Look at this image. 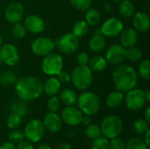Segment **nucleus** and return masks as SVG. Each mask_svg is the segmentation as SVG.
Instances as JSON below:
<instances>
[{"mask_svg":"<svg viewBox=\"0 0 150 149\" xmlns=\"http://www.w3.org/2000/svg\"><path fill=\"white\" fill-rule=\"evenodd\" d=\"M18 97L25 102L37 99L43 92V83L35 76H25L15 83Z\"/></svg>","mask_w":150,"mask_h":149,"instance_id":"1","label":"nucleus"},{"mask_svg":"<svg viewBox=\"0 0 150 149\" xmlns=\"http://www.w3.org/2000/svg\"><path fill=\"white\" fill-rule=\"evenodd\" d=\"M112 80L117 90L127 92L134 89L137 84L138 75L132 66L120 64L113 70Z\"/></svg>","mask_w":150,"mask_h":149,"instance_id":"2","label":"nucleus"},{"mask_svg":"<svg viewBox=\"0 0 150 149\" xmlns=\"http://www.w3.org/2000/svg\"><path fill=\"white\" fill-rule=\"evenodd\" d=\"M76 103L78 109L84 115H96L100 109L99 97L97 94L91 91H84L81 93L77 97Z\"/></svg>","mask_w":150,"mask_h":149,"instance_id":"3","label":"nucleus"},{"mask_svg":"<svg viewBox=\"0 0 150 149\" xmlns=\"http://www.w3.org/2000/svg\"><path fill=\"white\" fill-rule=\"evenodd\" d=\"M70 81H72L74 86L80 90H87L93 80L92 71L91 68L86 66H80L78 65L74 68L72 74L70 76Z\"/></svg>","mask_w":150,"mask_h":149,"instance_id":"4","label":"nucleus"},{"mask_svg":"<svg viewBox=\"0 0 150 149\" xmlns=\"http://www.w3.org/2000/svg\"><path fill=\"white\" fill-rule=\"evenodd\" d=\"M123 128V122L121 119L116 115H108L106 116L100 126V130L104 137L107 139H112L118 137Z\"/></svg>","mask_w":150,"mask_h":149,"instance_id":"5","label":"nucleus"},{"mask_svg":"<svg viewBox=\"0 0 150 149\" xmlns=\"http://www.w3.org/2000/svg\"><path fill=\"white\" fill-rule=\"evenodd\" d=\"M62 57L59 54L51 53L44 56V59L42 60L41 68L44 74L50 76H54L62 69Z\"/></svg>","mask_w":150,"mask_h":149,"instance_id":"6","label":"nucleus"},{"mask_svg":"<svg viewBox=\"0 0 150 149\" xmlns=\"http://www.w3.org/2000/svg\"><path fill=\"white\" fill-rule=\"evenodd\" d=\"M126 106L131 111H138L144 107L147 103L145 90L142 89H132L127 91L125 97Z\"/></svg>","mask_w":150,"mask_h":149,"instance_id":"7","label":"nucleus"},{"mask_svg":"<svg viewBox=\"0 0 150 149\" xmlns=\"http://www.w3.org/2000/svg\"><path fill=\"white\" fill-rule=\"evenodd\" d=\"M45 134V126L43 123L38 119L30 120L24 130L25 138L32 143L40 141Z\"/></svg>","mask_w":150,"mask_h":149,"instance_id":"8","label":"nucleus"},{"mask_svg":"<svg viewBox=\"0 0 150 149\" xmlns=\"http://www.w3.org/2000/svg\"><path fill=\"white\" fill-rule=\"evenodd\" d=\"M60 51L65 54H71L76 52L80 45L79 38L72 32L63 34L56 42Z\"/></svg>","mask_w":150,"mask_h":149,"instance_id":"9","label":"nucleus"},{"mask_svg":"<svg viewBox=\"0 0 150 149\" xmlns=\"http://www.w3.org/2000/svg\"><path fill=\"white\" fill-rule=\"evenodd\" d=\"M54 48V42L47 37L36 38L31 44L33 53L38 56H46L51 53Z\"/></svg>","mask_w":150,"mask_h":149,"instance_id":"10","label":"nucleus"},{"mask_svg":"<svg viewBox=\"0 0 150 149\" xmlns=\"http://www.w3.org/2000/svg\"><path fill=\"white\" fill-rule=\"evenodd\" d=\"M123 28L124 25L121 20L117 18H109L103 22L99 30L105 37L113 38L120 35L123 31Z\"/></svg>","mask_w":150,"mask_h":149,"instance_id":"11","label":"nucleus"},{"mask_svg":"<svg viewBox=\"0 0 150 149\" xmlns=\"http://www.w3.org/2000/svg\"><path fill=\"white\" fill-rule=\"evenodd\" d=\"M0 58L3 63L7 66L12 67L19 61V53L18 48L10 43H6L0 47Z\"/></svg>","mask_w":150,"mask_h":149,"instance_id":"12","label":"nucleus"},{"mask_svg":"<svg viewBox=\"0 0 150 149\" xmlns=\"http://www.w3.org/2000/svg\"><path fill=\"white\" fill-rule=\"evenodd\" d=\"M105 58L107 63L118 66L126 59V48L120 44H113L106 50Z\"/></svg>","mask_w":150,"mask_h":149,"instance_id":"13","label":"nucleus"},{"mask_svg":"<svg viewBox=\"0 0 150 149\" xmlns=\"http://www.w3.org/2000/svg\"><path fill=\"white\" fill-rule=\"evenodd\" d=\"M24 6L19 2L10 3L4 11V17L6 20L11 24H15L20 22L24 17Z\"/></svg>","mask_w":150,"mask_h":149,"instance_id":"14","label":"nucleus"},{"mask_svg":"<svg viewBox=\"0 0 150 149\" xmlns=\"http://www.w3.org/2000/svg\"><path fill=\"white\" fill-rule=\"evenodd\" d=\"M82 117H83V113L81 112V111L78 108L70 105V106H66L62 111L61 119L68 126H75L81 123Z\"/></svg>","mask_w":150,"mask_h":149,"instance_id":"15","label":"nucleus"},{"mask_svg":"<svg viewBox=\"0 0 150 149\" xmlns=\"http://www.w3.org/2000/svg\"><path fill=\"white\" fill-rule=\"evenodd\" d=\"M24 25L26 29V31L37 34V33H40L45 30V22L44 20L35 15V14H32V15H28L25 18V22H24Z\"/></svg>","mask_w":150,"mask_h":149,"instance_id":"16","label":"nucleus"},{"mask_svg":"<svg viewBox=\"0 0 150 149\" xmlns=\"http://www.w3.org/2000/svg\"><path fill=\"white\" fill-rule=\"evenodd\" d=\"M43 125L47 130L51 133H57L62 127V120L56 112H49L43 119Z\"/></svg>","mask_w":150,"mask_h":149,"instance_id":"17","label":"nucleus"},{"mask_svg":"<svg viewBox=\"0 0 150 149\" xmlns=\"http://www.w3.org/2000/svg\"><path fill=\"white\" fill-rule=\"evenodd\" d=\"M133 25L136 31L147 32L150 28V17L145 11H137L134 13Z\"/></svg>","mask_w":150,"mask_h":149,"instance_id":"18","label":"nucleus"},{"mask_svg":"<svg viewBox=\"0 0 150 149\" xmlns=\"http://www.w3.org/2000/svg\"><path fill=\"white\" fill-rule=\"evenodd\" d=\"M137 40L138 34L136 30L134 28H127L120 32V43L125 48L134 47Z\"/></svg>","mask_w":150,"mask_h":149,"instance_id":"19","label":"nucleus"},{"mask_svg":"<svg viewBox=\"0 0 150 149\" xmlns=\"http://www.w3.org/2000/svg\"><path fill=\"white\" fill-rule=\"evenodd\" d=\"M105 36L100 32V30L97 31L94 36L91 37V39L89 41V47L92 52L99 53L104 50L105 47Z\"/></svg>","mask_w":150,"mask_h":149,"instance_id":"20","label":"nucleus"},{"mask_svg":"<svg viewBox=\"0 0 150 149\" xmlns=\"http://www.w3.org/2000/svg\"><path fill=\"white\" fill-rule=\"evenodd\" d=\"M60 90L61 83L57 79V77L50 76L43 83V91L50 97L58 94L60 92Z\"/></svg>","mask_w":150,"mask_h":149,"instance_id":"21","label":"nucleus"},{"mask_svg":"<svg viewBox=\"0 0 150 149\" xmlns=\"http://www.w3.org/2000/svg\"><path fill=\"white\" fill-rule=\"evenodd\" d=\"M123 100H124L123 93L120 90H113L107 95L105 98V103L107 106L111 108H116L122 104Z\"/></svg>","mask_w":150,"mask_h":149,"instance_id":"22","label":"nucleus"},{"mask_svg":"<svg viewBox=\"0 0 150 149\" xmlns=\"http://www.w3.org/2000/svg\"><path fill=\"white\" fill-rule=\"evenodd\" d=\"M90 68L94 72H102L107 67V61L105 57L100 55H96L89 61Z\"/></svg>","mask_w":150,"mask_h":149,"instance_id":"23","label":"nucleus"},{"mask_svg":"<svg viewBox=\"0 0 150 149\" xmlns=\"http://www.w3.org/2000/svg\"><path fill=\"white\" fill-rule=\"evenodd\" d=\"M11 110L12 113H15L21 118L25 116L28 112V105L25 101L21 100V99H17L13 100L11 103Z\"/></svg>","mask_w":150,"mask_h":149,"instance_id":"24","label":"nucleus"},{"mask_svg":"<svg viewBox=\"0 0 150 149\" xmlns=\"http://www.w3.org/2000/svg\"><path fill=\"white\" fill-rule=\"evenodd\" d=\"M60 101H62L66 106L74 105L76 103L77 96L76 92L70 89H65L60 93Z\"/></svg>","mask_w":150,"mask_h":149,"instance_id":"25","label":"nucleus"},{"mask_svg":"<svg viewBox=\"0 0 150 149\" xmlns=\"http://www.w3.org/2000/svg\"><path fill=\"white\" fill-rule=\"evenodd\" d=\"M17 78V75L12 70L6 69L0 73V84L5 87L11 86L15 84L18 80Z\"/></svg>","mask_w":150,"mask_h":149,"instance_id":"26","label":"nucleus"},{"mask_svg":"<svg viewBox=\"0 0 150 149\" xmlns=\"http://www.w3.org/2000/svg\"><path fill=\"white\" fill-rule=\"evenodd\" d=\"M88 32H89V25L87 24L85 20H83V19L77 20L73 25L72 33L76 35L77 38L84 37Z\"/></svg>","mask_w":150,"mask_h":149,"instance_id":"27","label":"nucleus"},{"mask_svg":"<svg viewBox=\"0 0 150 149\" xmlns=\"http://www.w3.org/2000/svg\"><path fill=\"white\" fill-rule=\"evenodd\" d=\"M85 21L89 25H97L99 24L101 20V15L99 11L94 8H89L87 11H85Z\"/></svg>","mask_w":150,"mask_h":149,"instance_id":"28","label":"nucleus"},{"mask_svg":"<svg viewBox=\"0 0 150 149\" xmlns=\"http://www.w3.org/2000/svg\"><path fill=\"white\" fill-rule=\"evenodd\" d=\"M119 11L121 16L125 18H129L133 16L135 11L134 5L129 0H122L120 1V6H119Z\"/></svg>","mask_w":150,"mask_h":149,"instance_id":"29","label":"nucleus"},{"mask_svg":"<svg viewBox=\"0 0 150 149\" xmlns=\"http://www.w3.org/2000/svg\"><path fill=\"white\" fill-rule=\"evenodd\" d=\"M142 57V52L136 47H131L126 49V59L130 61L135 62Z\"/></svg>","mask_w":150,"mask_h":149,"instance_id":"30","label":"nucleus"},{"mask_svg":"<svg viewBox=\"0 0 150 149\" xmlns=\"http://www.w3.org/2000/svg\"><path fill=\"white\" fill-rule=\"evenodd\" d=\"M21 123H22L21 117L15 113L10 114L6 119V125H7L8 128L11 129V130L18 129L21 126Z\"/></svg>","mask_w":150,"mask_h":149,"instance_id":"31","label":"nucleus"},{"mask_svg":"<svg viewBox=\"0 0 150 149\" xmlns=\"http://www.w3.org/2000/svg\"><path fill=\"white\" fill-rule=\"evenodd\" d=\"M126 149H148V146L142 139L131 138L126 143Z\"/></svg>","mask_w":150,"mask_h":149,"instance_id":"32","label":"nucleus"},{"mask_svg":"<svg viewBox=\"0 0 150 149\" xmlns=\"http://www.w3.org/2000/svg\"><path fill=\"white\" fill-rule=\"evenodd\" d=\"M91 149H109V141L105 137H98L92 140Z\"/></svg>","mask_w":150,"mask_h":149,"instance_id":"33","label":"nucleus"},{"mask_svg":"<svg viewBox=\"0 0 150 149\" xmlns=\"http://www.w3.org/2000/svg\"><path fill=\"white\" fill-rule=\"evenodd\" d=\"M11 33L16 39H22L25 36L26 29L24 25V24L18 22L13 24V26L11 28Z\"/></svg>","mask_w":150,"mask_h":149,"instance_id":"34","label":"nucleus"},{"mask_svg":"<svg viewBox=\"0 0 150 149\" xmlns=\"http://www.w3.org/2000/svg\"><path fill=\"white\" fill-rule=\"evenodd\" d=\"M85 135L91 140H94L99 137L101 135L100 127L97 125H92V124L88 125L87 127L85 128Z\"/></svg>","mask_w":150,"mask_h":149,"instance_id":"35","label":"nucleus"},{"mask_svg":"<svg viewBox=\"0 0 150 149\" xmlns=\"http://www.w3.org/2000/svg\"><path fill=\"white\" fill-rule=\"evenodd\" d=\"M140 76L145 79V80H149L150 77V61L149 60H144L143 61L141 62L139 65L138 68Z\"/></svg>","mask_w":150,"mask_h":149,"instance_id":"36","label":"nucleus"},{"mask_svg":"<svg viewBox=\"0 0 150 149\" xmlns=\"http://www.w3.org/2000/svg\"><path fill=\"white\" fill-rule=\"evenodd\" d=\"M149 122L144 119H139L134 123V130L136 133L144 134L147 130H149Z\"/></svg>","mask_w":150,"mask_h":149,"instance_id":"37","label":"nucleus"},{"mask_svg":"<svg viewBox=\"0 0 150 149\" xmlns=\"http://www.w3.org/2000/svg\"><path fill=\"white\" fill-rule=\"evenodd\" d=\"M71 5L81 11H87L91 5V0H69Z\"/></svg>","mask_w":150,"mask_h":149,"instance_id":"38","label":"nucleus"},{"mask_svg":"<svg viewBox=\"0 0 150 149\" xmlns=\"http://www.w3.org/2000/svg\"><path fill=\"white\" fill-rule=\"evenodd\" d=\"M60 106H61V101H60L59 97H57L55 96H52L47 100V110L49 112H57L59 108H60Z\"/></svg>","mask_w":150,"mask_h":149,"instance_id":"39","label":"nucleus"},{"mask_svg":"<svg viewBox=\"0 0 150 149\" xmlns=\"http://www.w3.org/2000/svg\"><path fill=\"white\" fill-rule=\"evenodd\" d=\"M24 138H25L24 132L18 129L12 130L9 134V141H11L13 144H18L20 141L24 140Z\"/></svg>","mask_w":150,"mask_h":149,"instance_id":"40","label":"nucleus"},{"mask_svg":"<svg viewBox=\"0 0 150 149\" xmlns=\"http://www.w3.org/2000/svg\"><path fill=\"white\" fill-rule=\"evenodd\" d=\"M109 149H126V143L118 137L112 138L109 141Z\"/></svg>","mask_w":150,"mask_h":149,"instance_id":"41","label":"nucleus"},{"mask_svg":"<svg viewBox=\"0 0 150 149\" xmlns=\"http://www.w3.org/2000/svg\"><path fill=\"white\" fill-rule=\"evenodd\" d=\"M89 61H90L89 55L85 52H81L76 56V62L80 66H86L89 63Z\"/></svg>","mask_w":150,"mask_h":149,"instance_id":"42","label":"nucleus"},{"mask_svg":"<svg viewBox=\"0 0 150 149\" xmlns=\"http://www.w3.org/2000/svg\"><path fill=\"white\" fill-rule=\"evenodd\" d=\"M57 79L60 81V83H67L70 81V75L69 74V72H67L66 70H61L57 75Z\"/></svg>","mask_w":150,"mask_h":149,"instance_id":"43","label":"nucleus"},{"mask_svg":"<svg viewBox=\"0 0 150 149\" xmlns=\"http://www.w3.org/2000/svg\"><path fill=\"white\" fill-rule=\"evenodd\" d=\"M17 149H33V143L29 141H20L18 146L16 147Z\"/></svg>","mask_w":150,"mask_h":149,"instance_id":"44","label":"nucleus"},{"mask_svg":"<svg viewBox=\"0 0 150 149\" xmlns=\"http://www.w3.org/2000/svg\"><path fill=\"white\" fill-rule=\"evenodd\" d=\"M0 149H17L15 144L11 143V141H7V142H4L3 145H1Z\"/></svg>","mask_w":150,"mask_h":149,"instance_id":"45","label":"nucleus"},{"mask_svg":"<svg viewBox=\"0 0 150 149\" xmlns=\"http://www.w3.org/2000/svg\"><path fill=\"white\" fill-rule=\"evenodd\" d=\"M81 122L85 125V126H88L91 123V116H88V115H84L82 117V120Z\"/></svg>","mask_w":150,"mask_h":149,"instance_id":"46","label":"nucleus"},{"mask_svg":"<svg viewBox=\"0 0 150 149\" xmlns=\"http://www.w3.org/2000/svg\"><path fill=\"white\" fill-rule=\"evenodd\" d=\"M55 149H71V147H70V145L69 144V143H61V144H59Z\"/></svg>","mask_w":150,"mask_h":149,"instance_id":"47","label":"nucleus"},{"mask_svg":"<svg viewBox=\"0 0 150 149\" xmlns=\"http://www.w3.org/2000/svg\"><path fill=\"white\" fill-rule=\"evenodd\" d=\"M145 134V140H144V142H145V144L148 146V147H149L150 146V141H149V135H150V130H147L146 131V133H144Z\"/></svg>","mask_w":150,"mask_h":149,"instance_id":"48","label":"nucleus"},{"mask_svg":"<svg viewBox=\"0 0 150 149\" xmlns=\"http://www.w3.org/2000/svg\"><path fill=\"white\" fill-rule=\"evenodd\" d=\"M144 119L146 121H148L149 123L150 121V108L148 107L145 111V113H144Z\"/></svg>","mask_w":150,"mask_h":149,"instance_id":"49","label":"nucleus"},{"mask_svg":"<svg viewBox=\"0 0 150 149\" xmlns=\"http://www.w3.org/2000/svg\"><path fill=\"white\" fill-rule=\"evenodd\" d=\"M104 8H105V10L106 11H108V12H111V11H112V6H111L109 4H107V3H105V4H104Z\"/></svg>","mask_w":150,"mask_h":149,"instance_id":"50","label":"nucleus"},{"mask_svg":"<svg viewBox=\"0 0 150 149\" xmlns=\"http://www.w3.org/2000/svg\"><path fill=\"white\" fill-rule=\"evenodd\" d=\"M37 149H52V148H50V146H48V145H47V144H42V145H40Z\"/></svg>","mask_w":150,"mask_h":149,"instance_id":"51","label":"nucleus"},{"mask_svg":"<svg viewBox=\"0 0 150 149\" xmlns=\"http://www.w3.org/2000/svg\"><path fill=\"white\" fill-rule=\"evenodd\" d=\"M145 96H146V100L147 102H149L150 101V90H147L145 91Z\"/></svg>","mask_w":150,"mask_h":149,"instance_id":"52","label":"nucleus"},{"mask_svg":"<svg viewBox=\"0 0 150 149\" xmlns=\"http://www.w3.org/2000/svg\"><path fill=\"white\" fill-rule=\"evenodd\" d=\"M2 45H3V39H2V37H1V35H0V47H1Z\"/></svg>","mask_w":150,"mask_h":149,"instance_id":"53","label":"nucleus"},{"mask_svg":"<svg viewBox=\"0 0 150 149\" xmlns=\"http://www.w3.org/2000/svg\"><path fill=\"white\" fill-rule=\"evenodd\" d=\"M112 1H115V2H120V1H122V0H112Z\"/></svg>","mask_w":150,"mask_h":149,"instance_id":"54","label":"nucleus"},{"mask_svg":"<svg viewBox=\"0 0 150 149\" xmlns=\"http://www.w3.org/2000/svg\"><path fill=\"white\" fill-rule=\"evenodd\" d=\"M1 63H2V61H1V58H0V65H1Z\"/></svg>","mask_w":150,"mask_h":149,"instance_id":"55","label":"nucleus"},{"mask_svg":"<svg viewBox=\"0 0 150 149\" xmlns=\"http://www.w3.org/2000/svg\"><path fill=\"white\" fill-rule=\"evenodd\" d=\"M95 1H97V2H99V1H101V0H95Z\"/></svg>","mask_w":150,"mask_h":149,"instance_id":"56","label":"nucleus"}]
</instances>
